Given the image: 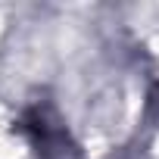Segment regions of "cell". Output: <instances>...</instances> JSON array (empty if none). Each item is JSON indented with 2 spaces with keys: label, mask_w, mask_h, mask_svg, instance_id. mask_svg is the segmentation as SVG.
Instances as JSON below:
<instances>
[{
  "label": "cell",
  "mask_w": 159,
  "mask_h": 159,
  "mask_svg": "<svg viewBox=\"0 0 159 159\" xmlns=\"http://www.w3.org/2000/svg\"><path fill=\"white\" fill-rule=\"evenodd\" d=\"M22 128H25V134L31 137V143L38 147V153L44 159H72L75 156V147L69 143L66 128L59 125V119L47 106H31L25 112Z\"/></svg>",
  "instance_id": "cell-1"
},
{
  "label": "cell",
  "mask_w": 159,
  "mask_h": 159,
  "mask_svg": "<svg viewBox=\"0 0 159 159\" xmlns=\"http://www.w3.org/2000/svg\"><path fill=\"white\" fill-rule=\"evenodd\" d=\"M153 106H156V109H159V88H156V91H153Z\"/></svg>",
  "instance_id": "cell-2"
}]
</instances>
